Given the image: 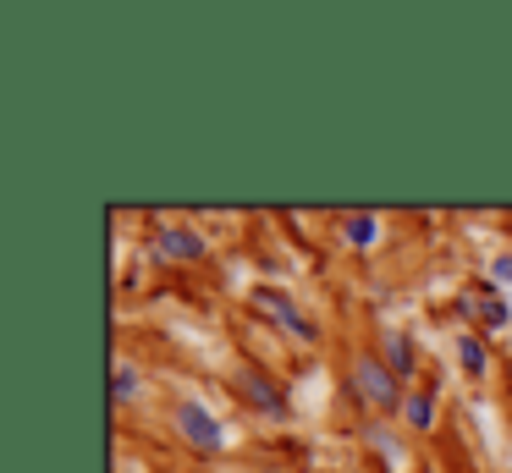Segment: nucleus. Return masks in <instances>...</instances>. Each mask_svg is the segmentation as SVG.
Returning <instances> with one entry per match:
<instances>
[{"mask_svg": "<svg viewBox=\"0 0 512 473\" xmlns=\"http://www.w3.org/2000/svg\"><path fill=\"white\" fill-rule=\"evenodd\" d=\"M254 308L270 319V325H281L287 336H298V341H314V336H320V325H314V319H303L298 303H292L287 292H276V286H259V292H254Z\"/></svg>", "mask_w": 512, "mask_h": 473, "instance_id": "nucleus-3", "label": "nucleus"}, {"mask_svg": "<svg viewBox=\"0 0 512 473\" xmlns=\"http://www.w3.org/2000/svg\"><path fill=\"white\" fill-rule=\"evenodd\" d=\"M375 226H380L375 215H353V220H347V242H358V248H364V242H375Z\"/></svg>", "mask_w": 512, "mask_h": 473, "instance_id": "nucleus-10", "label": "nucleus"}, {"mask_svg": "<svg viewBox=\"0 0 512 473\" xmlns=\"http://www.w3.org/2000/svg\"><path fill=\"white\" fill-rule=\"evenodd\" d=\"M479 319H485L490 330H496V325H507V303H496V297H485V303H479Z\"/></svg>", "mask_w": 512, "mask_h": 473, "instance_id": "nucleus-11", "label": "nucleus"}, {"mask_svg": "<svg viewBox=\"0 0 512 473\" xmlns=\"http://www.w3.org/2000/svg\"><path fill=\"white\" fill-rule=\"evenodd\" d=\"M386 369L391 374H413V341L397 336V330L386 336Z\"/></svg>", "mask_w": 512, "mask_h": 473, "instance_id": "nucleus-6", "label": "nucleus"}, {"mask_svg": "<svg viewBox=\"0 0 512 473\" xmlns=\"http://www.w3.org/2000/svg\"><path fill=\"white\" fill-rule=\"evenodd\" d=\"M265 473H287V468H265Z\"/></svg>", "mask_w": 512, "mask_h": 473, "instance_id": "nucleus-13", "label": "nucleus"}, {"mask_svg": "<svg viewBox=\"0 0 512 473\" xmlns=\"http://www.w3.org/2000/svg\"><path fill=\"white\" fill-rule=\"evenodd\" d=\"M237 385H243V396L259 407V413H270V418H287V413H292V407H287V391H281L276 380H265L259 369H243V374H237Z\"/></svg>", "mask_w": 512, "mask_h": 473, "instance_id": "nucleus-4", "label": "nucleus"}, {"mask_svg": "<svg viewBox=\"0 0 512 473\" xmlns=\"http://www.w3.org/2000/svg\"><path fill=\"white\" fill-rule=\"evenodd\" d=\"M155 248L166 253V259H188V264L210 253V248H204V237H199V231H188V226H166V231L155 237Z\"/></svg>", "mask_w": 512, "mask_h": 473, "instance_id": "nucleus-5", "label": "nucleus"}, {"mask_svg": "<svg viewBox=\"0 0 512 473\" xmlns=\"http://www.w3.org/2000/svg\"><path fill=\"white\" fill-rule=\"evenodd\" d=\"M402 413H408V424H413V429H430V424H435L430 396H408V407H402Z\"/></svg>", "mask_w": 512, "mask_h": 473, "instance_id": "nucleus-9", "label": "nucleus"}, {"mask_svg": "<svg viewBox=\"0 0 512 473\" xmlns=\"http://www.w3.org/2000/svg\"><path fill=\"white\" fill-rule=\"evenodd\" d=\"M496 281H512V253H501V259H496Z\"/></svg>", "mask_w": 512, "mask_h": 473, "instance_id": "nucleus-12", "label": "nucleus"}, {"mask_svg": "<svg viewBox=\"0 0 512 473\" xmlns=\"http://www.w3.org/2000/svg\"><path fill=\"white\" fill-rule=\"evenodd\" d=\"M133 391H138V374L127 369V358H116V374H111V402H116V407H127V402H133Z\"/></svg>", "mask_w": 512, "mask_h": 473, "instance_id": "nucleus-7", "label": "nucleus"}, {"mask_svg": "<svg viewBox=\"0 0 512 473\" xmlns=\"http://www.w3.org/2000/svg\"><path fill=\"white\" fill-rule=\"evenodd\" d=\"M353 402H369L375 413H397V407H408V396L397 391V374L386 369V358L358 352L353 358Z\"/></svg>", "mask_w": 512, "mask_h": 473, "instance_id": "nucleus-1", "label": "nucleus"}, {"mask_svg": "<svg viewBox=\"0 0 512 473\" xmlns=\"http://www.w3.org/2000/svg\"><path fill=\"white\" fill-rule=\"evenodd\" d=\"M457 358H463L468 374H485V347H479V336H463V341H457Z\"/></svg>", "mask_w": 512, "mask_h": 473, "instance_id": "nucleus-8", "label": "nucleus"}, {"mask_svg": "<svg viewBox=\"0 0 512 473\" xmlns=\"http://www.w3.org/2000/svg\"><path fill=\"white\" fill-rule=\"evenodd\" d=\"M177 435L188 440L199 457H215V451L226 446V429H221V418L210 413L204 402H177Z\"/></svg>", "mask_w": 512, "mask_h": 473, "instance_id": "nucleus-2", "label": "nucleus"}]
</instances>
